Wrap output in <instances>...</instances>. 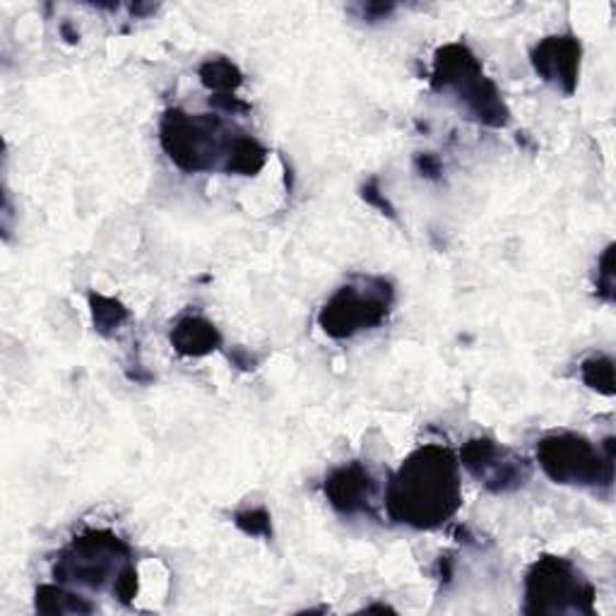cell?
<instances>
[{"label": "cell", "mask_w": 616, "mask_h": 616, "mask_svg": "<svg viewBox=\"0 0 616 616\" xmlns=\"http://www.w3.org/2000/svg\"><path fill=\"white\" fill-rule=\"evenodd\" d=\"M581 42L573 34L545 36L535 46L533 66L547 85L557 87L563 94H573L578 87V75H581Z\"/></svg>", "instance_id": "obj_9"}, {"label": "cell", "mask_w": 616, "mask_h": 616, "mask_svg": "<svg viewBox=\"0 0 616 616\" xmlns=\"http://www.w3.org/2000/svg\"><path fill=\"white\" fill-rule=\"evenodd\" d=\"M266 161H268V149L262 147L256 137H250L246 133H236L229 157H226L224 171L238 176H254L266 167Z\"/></svg>", "instance_id": "obj_12"}, {"label": "cell", "mask_w": 616, "mask_h": 616, "mask_svg": "<svg viewBox=\"0 0 616 616\" xmlns=\"http://www.w3.org/2000/svg\"><path fill=\"white\" fill-rule=\"evenodd\" d=\"M417 165L419 169L426 173V176H436L438 171H441V167H438V159H434L432 155H424L417 159Z\"/></svg>", "instance_id": "obj_22"}, {"label": "cell", "mask_w": 616, "mask_h": 616, "mask_svg": "<svg viewBox=\"0 0 616 616\" xmlns=\"http://www.w3.org/2000/svg\"><path fill=\"white\" fill-rule=\"evenodd\" d=\"M460 464L492 494L518 492L530 480V462L492 438H470L460 450Z\"/></svg>", "instance_id": "obj_8"}, {"label": "cell", "mask_w": 616, "mask_h": 616, "mask_svg": "<svg viewBox=\"0 0 616 616\" xmlns=\"http://www.w3.org/2000/svg\"><path fill=\"white\" fill-rule=\"evenodd\" d=\"M90 309H92V321L94 328L109 335L113 331H119L121 325L128 321V309H125L121 301L111 299V296H102V294H90Z\"/></svg>", "instance_id": "obj_15"}, {"label": "cell", "mask_w": 616, "mask_h": 616, "mask_svg": "<svg viewBox=\"0 0 616 616\" xmlns=\"http://www.w3.org/2000/svg\"><path fill=\"white\" fill-rule=\"evenodd\" d=\"M131 561V547L109 530H90L75 537L54 563L58 583H75L92 590L116 585L119 575Z\"/></svg>", "instance_id": "obj_6"}, {"label": "cell", "mask_w": 616, "mask_h": 616, "mask_svg": "<svg viewBox=\"0 0 616 616\" xmlns=\"http://www.w3.org/2000/svg\"><path fill=\"white\" fill-rule=\"evenodd\" d=\"M200 82L217 94H234L244 85V72L229 58H210L198 70Z\"/></svg>", "instance_id": "obj_14"}, {"label": "cell", "mask_w": 616, "mask_h": 616, "mask_svg": "<svg viewBox=\"0 0 616 616\" xmlns=\"http://www.w3.org/2000/svg\"><path fill=\"white\" fill-rule=\"evenodd\" d=\"M597 294L612 301L614 299V246H607L597 262Z\"/></svg>", "instance_id": "obj_18"}, {"label": "cell", "mask_w": 616, "mask_h": 616, "mask_svg": "<svg viewBox=\"0 0 616 616\" xmlns=\"http://www.w3.org/2000/svg\"><path fill=\"white\" fill-rule=\"evenodd\" d=\"M537 462L551 482L609 489L614 482V438L593 444L573 432H555L537 441Z\"/></svg>", "instance_id": "obj_4"}, {"label": "cell", "mask_w": 616, "mask_h": 616, "mask_svg": "<svg viewBox=\"0 0 616 616\" xmlns=\"http://www.w3.org/2000/svg\"><path fill=\"white\" fill-rule=\"evenodd\" d=\"M210 104H215L217 109L226 111V113H246L250 107L246 102H242V99L234 97V94H217V97H212L210 99Z\"/></svg>", "instance_id": "obj_21"}, {"label": "cell", "mask_w": 616, "mask_h": 616, "mask_svg": "<svg viewBox=\"0 0 616 616\" xmlns=\"http://www.w3.org/2000/svg\"><path fill=\"white\" fill-rule=\"evenodd\" d=\"M236 133L226 128L220 116L171 109L159 125V141L169 159L186 173L222 169L229 157Z\"/></svg>", "instance_id": "obj_3"}, {"label": "cell", "mask_w": 616, "mask_h": 616, "mask_svg": "<svg viewBox=\"0 0 616 616\" xmlns=\"http://www.w3.org/2000/svg\"><path fill=\"white\" fill-rule=\"evenodd\" d=\"M432 87L436 92L456 94L464 111L489 128H506L511 121L496 85L486 78L480 58L464 44H446L438 48L434 56Z\"/></svg>", "instance_id": "obj_2"}, {"label": "cell", "mask_w": 616, "mask_h": 616, "mask_svg": "<svg viewBox=\"0 0 616 616\" xmlns=\"http://www.w3.org/2000/svg\"><path fill=\"white\" fill-rule=\"evenodd\" d=\"M135 593H137V571L133 563H128L119 575L116 585H113V595H116L121 602H131Z\"/></svg>", "instance_id": "obj_19"}, {"label": "cell", "mask_w": 616, "mask_h": 616, "mask_svg": "<svg viewBox=\"0 0 616 616\" xmlns=\"http://www.w3.org/2000/svg\"><path fill=\"white\" fill-rule=\"evenodd\" d=\"M581 379L600 395H614V361L605 355H595L583 361Z\"/></svg>", "instance_id": "obj_16"}, {"label": "cell", "mask_w": 616, "mask_h": 616, "mask_svg": "<svg viewBox=\"0 0 616 616\" xmlns=\"http://www.w3.org/2000/svg\"><path fill=\"white\" fill-rule=\"evenodd\" d=\"M393 284L383 278H359L328 299L318 313V325L335 339H349L373 331L388 318L393 306Z\"/></svg>", "instance_id": "obj_7"}, {"label": "cell", "mask_w": 616, "mask_h": 616, "mask_svg": "<svg viewBox=\"0 0 616 616\" xmlns=\"http://www.w3.org/2000/svg\"><path fill=\"white\" fill-rule=\"evenodd\" d=\"M234 523H236L238 530L250 535V537H272L270 513H268V508H262V506L238 511L234 515Z\"/></svg>", "instance_id": "obj_17"}, {"label": "cell", "mask_w": 616, "mask_h": 616, "mask_svg": "<svg viewBox=\"0 0 616 616\" xmlns=\"http://www.w3.org/2000/svg\"><path fill=\"white\" fill-rule=\"evenodd\" d=\"M171 345L183 357H205L222 347V335L208 318L186 313L173 323Z\"/></svg>", "instance_id": "obj_11"}, {"label": "cell", "mask_w": 616, "mask_h": 616, "mask_svg": "<svg viewBox=\"0 0 616 616\" xmlns=\"http://www.w3.org/2000/svg\"><path fill=\"white\" fill-rule=\"evenodd\" d=\"M36 612L42 614H90L94 612L92 602H87V597L75 595L66 587L56 585H42L36 590Z\"/></svg>", "instance_id": "obj_13"}, {"label": "cell", "mask_w": 616, "mask_h": 616, "mask_svg": "<svg viewBox=\"0 0 616 616\" xmlns=\"http://www.w3.org/2000/svg\"><path fill=\"white\" fill-rule=\"evenodd\" d=\"M363 198H367L371 205L381 208V210L385 212V215H395L393 205H391V203H388V198H385V195H383V193L379 191V183H376V181H371V183H367V186H363Z\"/></svg>", "instance_id": "obj_20"}, {"label": "cell", "mask_w": 616, "mask_h": 616, "mask_svg": "<svg viewBox=\"0 0 616 616\" xmlns=\"http://www.w3.org/2000/svg\"><path fill=\"white\" fill-rule=\"evenodd\" d=\"M595 585L569 559L542 557L525 575V614H595Z\"/></svg>", "instance_id": "obj_5"}, {"label": "cell", "mask_w": 616, "mask_h": 616, "mask_svg": "<svg viewBox=\"0 0 616 616\" xmlns=\"http://www.w3.org/2000/svg\"><path fill=\"white\" fill-rule=\"evenodd\" d=\"M460 506V460L448 446L426 444L412 450L385 489L391 520L414 530H438Z\"/></svg>", "instance_id": "obj_1"}, {"label": "cell", "mask_w": 616, "mask_h": 616, "mask_svg": "<svg viewBox=\"0 0 616 616\" xmlns=\"http://www.w3.org/2000/svg\"><path fill=\"white\" fill-rule=\"evenodd\" d=\"M325 499L343 515H363L373 506L376 482L361 462H345L325 477Z\"/></svg>", "instance_id": "obj_10"}]
</instances>
